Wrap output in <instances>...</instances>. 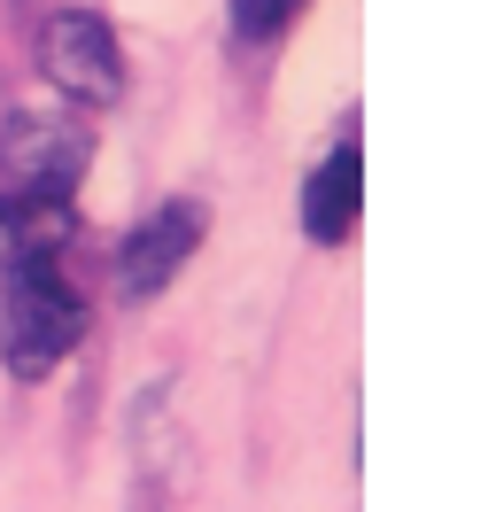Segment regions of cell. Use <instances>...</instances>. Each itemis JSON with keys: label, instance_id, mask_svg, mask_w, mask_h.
<instances>
[{"label": "cell", "instance_id": "obj_5", "mask_svg": "<svg viewBox=\"0 0 496 512\" xmlns=\"http://www.w3.org/2000/svg\"><path fill=\"white\" fill-rule=\"evenodd\" d=\"M295 210H303V241H318V249H341V241L357 233V218H365V156H357V125H341V140L326 148V163H310Z\"/></svg>", "mask_w": 496, "mask_h": 512}, {"label": "cell", "instance_id": "obj_4", "mask_svg": "<svg viewBox=\"0 0 496 512\" xmlns=\"http://www.w3.org/2000/svg\"><path fill=\"white\" fill-rule=\"evenodd\" d=\"M93 163V132L70 125V117H31L16 109L0 125V179L8 187H31V194H78Z\"/></svg>", "mask_w": 496, "mask_h": 512}, {"label": "cell", "instance_id": "obj_3", "mask_svg": "<svg viewBox=\"0 0 496 512\" xmlns=\"http://www.w3.org/2000/svg\"><path fill=\"white\" fill-rule=\"evenodd\" d=\"M202 233H210V202H186L179 194V202L148 210L117 249V295L124 303H155V295L186 272V256L202 249Z\"/></svg>", "mask_w": 496, "mask_h": 512}, {"label": "cell", "instance_id": "obj_6", "mask_svg": "<svg viewBox=\"0 0 496 512\" xmlns=\"http://www.w3.org/2000/svg\"><path fill=\"white\" fill-rule=\"evenodd\" d=\"M70 241H78V202H70V194H31V187L0 194V280H8V272H39V264H62Z\"/></svg>", "mask_w": 496, "mask_h": 512}, {"label": "cell", "instance_id": "obj_2", "mask_svg": "<svg viewBox=\"0 0 496 512\" xmlns=\"http://www.w3.org/2000/svg\"><path fill=\"white\" fill-rule=\"evenodd\" d=\"M39 78H47L62 101L109 109V101L124 94V55H117L109 16H93V8H55V16L39 24Z\"/></svg>", "mask_w": 496, "mask_h": 512}, {"label": "cell", "instance_id": "obj_1", "mask_svg": "<svg viewBox=\"0 0 496 512\" xmlns=\"http://www.w3.org/2000/svg\"><path fill=\"white\" fill-rule=\"evenodd\" d=\"M86 334H93L86 295L70 288L55 264L8 272V280H0V365H8L16 381H47Z\"/></svg>", "mask_w": 496, "mask_h": 512}, {"label": "cell", "instance_id": "obj_7", "mask_svg": "<svg viewBox=\"0 0 496 512\" xmlns=\"http://www.w3.org/2000/svg\"><path fill=\"white\" fill-rule=\"evenodd\" d=\"M303 8H310V0H225V24H233V39L264 47V39H279Z\"/></svg>", "mask_w": 496, "mask_h": 512}]
</instances>
